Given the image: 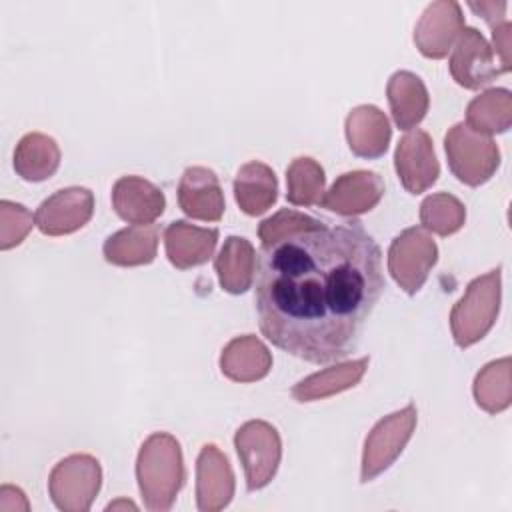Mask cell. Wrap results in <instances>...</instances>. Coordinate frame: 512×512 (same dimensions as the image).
<instances>
[{
  "label": "cell",
  "mask_w": 512,
  "mask_h": 512,
  "mask_svg": "<svg viewBox=\"0 0 512 512\" xmlns=\"http://www.w3.org/2000/svg\"><path fill=\"white\" fill-rule=\"evenodd\" d=\"M262 334L314 364L348 356L384 290L382 252L358 220L282 234L256 252Z\"/></svg>",
  "instance_id": "6da1fadb"
},
{
  "label": "cell",
  "mask_w": 512,
  "mask_h": 512,
  "mask_svg": "<svg viewBox=\"0 0 512 512\" xmlns=\"http://www.w3.org/2000/svg\"><path fill=\"white\" fill-rule=\"evenodd\" d=\"M136 478L148 510H170L184 486V462L178 440L168 432L150 434L136 458Z\"/></svg>",
  "instance_id": "7a4b0ae2"
},
{
  "label": "cell",
  "mask_w": 512,
  "mask_h": 512,
  "mask_svg": "<svg viewBox=\"0 0 512 512\" xmlns=\"http://www.w3.org/2000/svg\"><path fill=\"white\" fill-rule=\"evenodd\" d=\"M500 268L474 278L464 296L454 304L450 312V328L454 342L460 348H468L482 340L494 326L500 310Z\"/></svg>",
  "instance_id": "3957f363"
},
{
  "label": "cell",
  "mask_w": 512,
  "mask_h": 512,
  "mask_svg": "<svg viewBox=\"0 0 512 512\" xmlns=\"http://www.w3.org/2000/svg\"><path fill=\"white\" fill-rule=\"evenodd\" d=\"M444 150L452 174L468 186L488 182L500 166V150L496 142L464 122L454 124L446 132Z\"/></svg>",
  "instance_id": "277c9868"
},
{
  "label": "cell",
  "mask_w": 512,
  "mask_h": 512,
  "mask_svg": "<svg viewBox=\"0 0 512 512\" xmlns=\"http://www.w3.org/2000/svg\"><path fill=\"white\" fill-rule=\"evenodd\" d=\"M100 482V462L90 454H72L52 468L48 492L58 510L86 512L100 490Z\"/></svg>",
  "instance_id": "5b68a950"
},
{
  "label": "cell",
  "mask_w": 512,
  "mask_h": 512,
  "mask_svg": "<svg viewBox=\"0 0 512 512\" xmlns=\"http://www.w3.org/2000/svg\"><path fill=\"white\" fill-rule=\"evenodd\" d=\"M416 408L414 404L404 406L398 412L384 416L366 436L364 452H362V470L360 480L370 482L386 468L394 464V460L402 454L412 432L416 428Z\"/></svg>",
  "instance_id": "8992f818"
},
{
  "label": "cell",
  "mask_w": 512,
  "mask_h": 512,
  "mask_svg": "<svg viewBox=\"0 0 512 512\" xmlns=\"http://www.w3.org/2000/svg\"><path fill=\"white\" fill-rule=\"evenodd\" d=\"M234 446L244 466L248 492L264 488L274 478L282 456L276 428L264 420H250L236 430Z\"/></svg>",
  "instance_id": "52a82bcc"
},
{
  "label": "cell",
  "mask_w": 512,
  "mask_h": 512,
  "mask_svg": "<svg viewBox=\"0 0 512 512\" xmlns=\"http://www.w3.org/2000/svg\"><path fill=\"white\" fill-rule=\"evenodd\" d=\"M436 260L438 246L424 228H406L388 248V272L408 294H416L424 286Z\"/></svg>",
  "instance_id": "ba28073f"
},
{
  "label": "cell",
  "mask_w": 512,
  "mask_h": 512,
  "mask_svg": "<svg viewBox=\"0 0 512 512\" xmlns=\"http://www.w3.org/2000/svg\"><path fill=\"white\" fill-rule=\"evenodd\" d=\"M448 68L456 84L468 90L484 88L496 80V76L504 74V70L496 64L494 52L486 38L470 26H464L460 32L452 48Z\"/></svg>",
  "instance_id": "9c48e42d"
},
{
  "label": "cell",
  "mask_w": 512,
  "mask_h": 512,
  "mask_svg": "<svg viewBox=\"0 0 512 512\" xmlns=\"http://www.w3.org/2000/svg\"><path fill=\"white\" fill-rule=\"evenodd\" d=\"M94 212V194L82 186H70L48 196L34 212L38 230L46 236H64L88 224Z\"/></svg>",
  "instance_id": "30bf717a"
},
{
  "label": "cell",
  "mask_w": 512,
  "mask_h": 512,
  "mask_svg": "<svg viewBox=\"0 0 512 512\" xmlns=\"http://www.w3.org/2000/svg\"><path fill=\"white\" fill-rule=\"evenodd\" d=\"M394 168L410 194H422L438 180L440 164L428 132L412 128L398 140Z\"/></svg>",
  "instance_id": "8fae6325"
},
{
  "label": "cell",
  "mask_w": 512,
  "mask_h": 512,
  "mask_svg": "<svg viewBox=\"0 0 512 512\" xmlns=\"http://www.w3.org/2000/svg\"><path fill=\"white\" fill-rule=\"evenodd\" d=\"M462 30L464 16L458 2H432L426 6L414 28V44L422 56L438 60L452 50V44L458 40Z\"/></svg>",
  "instance_id": "7c38bea8"
},
{
  "label": "cell",
  "mask_w": 512,
  "mask_h": 512,
  "mask_svg": "<svg viewBox=\"0 0 512 512\" xmlns=\"http://www.w3.org/2000/svg\"><path fill=\"white\" fill-rule=\"evenodd\" d=\"M384 180L370 170H352L334 180L328 192H324L320 206L340 214L358 216L370 212L384 196Z\"/></svg>",
  "instance_id": "4fadbf2b"
},
{
  "label": "cell",
  "mask_w": 512,
  "mask_h": 512,
  "mask_svg": "<svg viewBox=\"0 0 512 512\" xmlns=\"http://www.w3.org/2000/svg\"><path fill=\"white\" fill-rule=\"evenodd\" d=\"M180 210L194 220L218 222L226 202L218 176L204 166H188L178 182Z\"/></svg>",
  "instance_id": "5bb4252c"
},
{
  "label": "cell",
  "mask_w": 512,
  "mask_h": 512,
  "mask_svg": "<svg viewBox=\"0 0 512 512\" xmlns=\"http://www.w3.org/2000/svg\"><path fill=\"white\" fill-rule=\"evenodd\" d=\"M234 496V474L226 456L214 446H202L196 460V504L202 512H216Z\"/></svg>",
  "instance_id": "9a60e30c"
},
{
  "label": "cell",
  "mask_w": 512,
  "mask_h": 512,
  "mask_svg": "<svg viewBox=\"0 0 512 512\" xmlns=\"http://www.w3.org/2000/svg\"><path fill=\"white\" fill-rule=\"evenodd\" d=\"M112 208L128 224H152L162 216L166 198L142 176H122L112 186Z\"/></svg>",
  "instance_id": "2e32d148"
},
{
  "label": "cell",
  "mask_w": 512,
  "mask_h": 512,
  "mask_svg": "<svg viewBox=\"0 0 512 512\" xmlns=\"http://www.w3.org/2000/svg\"><path fill=\"white\" fill-rule=\"evenodd\" d=\"M218 242L216 228H200L186 220H174L164 230V248L170 264L188 270L208 262Z\"/></svg>",
  "instance_id": "e0dca14e"
},
{
  "label": "cell",
  "mask_w": 512,
  "mask_h": 512,
  "mask_svg": "<svg viewBox=\"0 0 512 512\" xmlns=\"http://www.w3.org/2000/svg\"><path fill=\"white\" fill-rule=\"evenodd\" d=\"M346 140L350 150L360 158H380L388 150L392 136L390 122L384 112L372 104L356 106L346 116Z\"/></svg>",
  "instance_id": "ac0fdd59"
},
{
  "label": "cell",
  "mask_w": 512,
  "mask_h": 512,
  "mask_svg": "<svg viewBox=\"0 0 512 512\" xmlns=\"http://www.w3.org/2000/svg\"><path fill=\"white\" fill-rule=\"evenodd\" d=\"M386 96L394 124L402 130L416 128L428 112L430 98L420 76L408 70H398L386 84Z\"/></svg>",
  "instance_id": "d6986e66"
},
{
  "label": "cell",
  "mask_w": 512,
  "mask_h": 512,
  "mask_svg": "<svg viewBox=\"0 0 512 512\" xmlns=\"http://www.w3.org/2000/svg\"><path fill=\"white\" fill-rule=\"evenodd\" d=\"M272 368L270 350L252 334L232 338L220 354V370L234 382H256Z\"/></svg>",
  "instance_id": "ffe728a7"
},
{
  "label": "cell",
  "mask_w": 512,
  "mask_h": 512,
  "mask_svg": "<svg viewBox=\"0 0 512 512\" xmlns=\"http://www.w3.org/2000/svg\"><path fill=\"white\" fill-rule=\"evenodd\" d=\"M160 228L156 224H130L106 238L102 252L116 266H142L156 258Z\"/></svg>",
  "instance_id": "44dd1931"
},
{
  "label": "cell",
  "mask_w": 512,
  "mask_h": 512,
  "mask_svg": "<svg viewBox=\"0 0 512 512\" xmlns=\"http://www.w3.org/2000/svg\"><path fill=\"white\" fill-rule=\"evenodd\" d=\"M278 196V180L274 170L258 160L238 168L234 178V198L248 216L264 214Z\"/></svg>",
  "instance_id": "7402d4cb"
},
{
  "label": "cell",
  "mask_w": 512,
  "mask_h": 512,
  "mask_svg": "<svg viewBox=\"0 0 512 512\" xmlns=\"http://www.w3.org/2000/svg\"><path fill=\"white\" fill-rule=\"evenodd\" d=\"M214 270L218 274L222 290L230 294H242L252 288L256 250L250 240L242 236H228L218 256L214 258Z\"/></svg>",
  "instance_id": "603a6c76"
},
{
  "label": "cell",
  "mask_w": 512,
  "mask_h": 512,
  "mask_svg": "<svg viewBox=\"0 0 512 512\" xmlns=\"http://www.w3.org/2000/svg\"><path fill=\"white\" fill-rule=\"evenodd\" d=\"M60 166V148L54 138L42 132H28L14 150V170L22 180L42 182Z\"/></svg>",
  "instance_id": "cb8c5ba5"
},
{
  "label": "cell",
  "mask_w": 512,
  "mask_h": 512,
  "mask_svg": "<svg viewBox=\"0 0 512 512\" xmlns=\"http://www.w3.org/2000/svg\"><path fill=\"white\" fill-rule=\"evenodd\" d=\"M368 362L370 358L364 356V358L350 360V362L320 370L316 374H310L292 388V396L298 402H312V400L328 398L332 394L348 390L360 382V378L368 368Z\"/></svg>",
  "instance_id": "d4e9b609"
},
{
  "label": "cell",
  "mask_w": 512,
  "mask_h": 512,
  "mask_svg": "<svg viewBox=\"0 0 512 512\" xmlns=\"http://www.w3.org/2000/svg\"><path fill=\"white\" fill-rule=\"evenodd\" d=\"M464 124L486 136L506 132L512 124V94L506 88H490L478 94L466 108Z\"/></svg>",
  "instance_id": "484cf974"
},
{
  "label": "cell",
  "mask_w": 512,
  "mask_h": 512,
  "mask_svg": "<svg viewBox=\"0 0 512 512\" xmlns=\"http://www.w3.org/2000/svg\"><path fill=\"white\" fill-rule=\"evenodd\" d=\"M324 184V168L310 156H298L286 168V200L294 206L320 204Z\"/></svg>",
  "instance_id": "4316f807"
},
{
  "label": "cell",
  "mask_w": 512,
  "mask_h": 512,
  "mask_svg": "<svg viewBox=\"0 0 512 512\" xmlns=\"http://www.w3.org/2000/svg\"><path fill=\"white\" fill-rule=\"evenodd\" d=\"M474 398L480 408L498 414L510 406V358H500L486 364L474 378Z\"/></svg>",
  "instance_id": "83f0119b"
},
{
  "label": "cell",
  "mask_w": 512,
  "mask_h": 512,
  "mask_svg": "<svg viewBox=\"0 0 512 512\" xmlns=\"http://www.w3.org/2000/svg\"><path fill=\"white\" fill-rule=\"evenodd\" d=\"M464 220H466L464 204L448 192L430 194L420 204L422 228L438 236H450L458 232L464 226Z\"/></svg>",
  "instance_id": "f1b7e54d"
},
{
  "label": "cell",
  "mask_w": 512,
  "mask_h": 512,
  "mask_svg": "<svg viewBox=\"0 0 512 512\" xmlns=\"http://www.w3.org/2000/svg\"><path fill=\"white\" fill-rule=\"evenodd\" d=\"M34 222V216L26 210V206L2 200L0 202V248L8 250L12 246H18L26 234L30 232Z\"/></svg>",
  "instance_id": "f546056e"
},
{
  "label": "cell",
  "mask_w": 512,
  "mask_h": 512,
  "mask_svg": "<svg viewBox=\"0 0 512 512\" xmlns=\"http://www.w3.org/2000/svg\"><path fill=\"white\" fill-rule=\"evenodd\" d=\"M320 224H322V220L312 218L304 212L282 208L276 214H272L270 218L260 222L258 238H260V244H262V242H270V240H274L282 234L304 230V228H314V226H320Z\"/></svg>",
  "instance_id": "4dcf8cb0"
},
{
  "label": "cell",
  "mask_w": 512,
  "mask_h": 512,
  "mask_svg": "<svg viewBox=\"0 0 512 512\" xmlns=\"http://www.w3.org/2000/svg\"><path fill=\"white\" fill-rule=\"evenodd\" d=\"M510 22L502 20L500 24L492 26V52H496V56L500 58V68L504 72L510 70Z\"/></svg>",
  "instance_id": "1f68e13d"
},
{
  "label": "cell",
  "mask_w": 512,
  "mask_h": 512,
  "mask_svg": "<svg viewBox=\"0 0 512 512\" xmlns=\"http://www.w3.org/2000/svg\"><path fill=\"white\" fill-rule=\"evenodd\" d=\"M468 6L478 12L490 26H496L500 24L504 18V12H506V2H468Z\"/></svg>",
  "instance_id": "d6a6232c"
},
{
  "label": "cell",
  "mask_w": 512,
  "mask_h": 512,
  "mask_svg": "<svg viewBox=\"0 0 512 512\" xmlns=\"http://www.w3.org/2000/svg\"><path fill=\"white\" fill-rule=\"evenodd\" d=\"M14 492H16V488L14 486H8V484H4L2 488H0V512H18V510H28L30 508V504H28V500H26V496H24V492L20 490L18 494H16V498H12L14 496Z\"/></svg>",
  "instance_id": "836d02e7"
},
{
  "label": "cell",
  "mask_w": 512,
  "mask_h": 512,
  "mask_svg": "<svg viewBox=\"0 0 512 512\" xmlns=\"http://www.w3.org/2000/svg\"><path fill=\"white\" fill-rule=\"evenodd\" d=\"M118 508H132V510H136V504L130 502V500H116V502H110L106 506V510H118Z\"/></svg>",
  "instance_id": "e575fe53"
}]
</instances>
